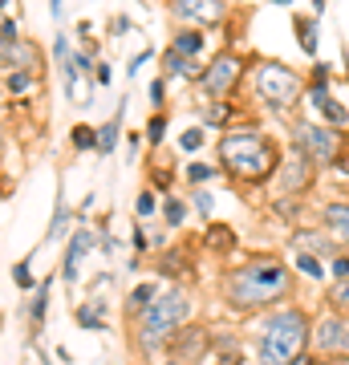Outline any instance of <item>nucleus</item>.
<instances>
[{
    "instance_id": "obj_18",
    "label": "nucleus",
    "mask_w": 349,
    "mask_h": 365,
    "mask_svg": "<svg viewBox=\"0 0 349 365\" xmlns=\"http://www.w3.org/2000/svg\"><path fill=\"white\" fill-rule=\"evenodd\" d=\"M293 33L300 37V49L309 53V57H317V49H321V33H317V16H305V13H297V16H293Z\"/></svg>"
},
{
    "instance_id": "obj_36",
    "label": "nucleus",
    "mask_w": 349,
    "mask_h": 365,
    "mask_svg": "<svg viewBox=\"0 0 349 365\" xmlns=\"http://www.w3.org/2000/svg\"><path fill=\"white\" fill-rule=\"evenodd\" d=\"M329 276H333V280H345L349 276V252H341V256L329 260Z\"/></svg>"
},
{
    "instance_id": "obj_27",
    "label": "nucleus",
    "mask_w": 349,
    "mask_h": 365,
    "mask_svg": "<svg viewBox=\"0 0 349 365\" xmlns=\"http://www.w3.org/2000/svg\"><path fill=\"white\" fill-rule=\"evenodd\" d=\"M183 175H187V179H191L195 187H203V182H211L216 175H220V170H216V167H207L203 158H195V163H187V170H183Z\"/></svg>"
},
{
    "instance_id": "obj_5",
    "label": "nucleus",
    "mask_w": 349,
    "mask_h": 365,
    "mask_svg": "<svg viewBox=\"0 0 349 365\" xmlns=\"http://www.w3.org/2000/svg\"><path fill=\"white\" fill-rule=\"evenodd\" d=\"M248 78H252V93H256V102L268 106L272 114L293 110V106L305 98V86H309L297 69L285 66V61H276V57H260L256 66L248 69Z\"/></svg>"
},
{
    "instance_id": "obj_25",
    "label": "nucleus",
    "mask_w": 349,
    "mask_h": 365,
    "mask_svg": "<svg viewBox=\"0 0 349 365\" xmlns=\"http://www.w3.org/2000/svg\"><path fill=\"white\" fill-rule=\"evenodd\" d=\"M232 118H236L232 102H211V106L203 110V118H199V126L207 130V126H223V122H232Z\"/></svg>"
},
{
    "instance_id": "obj_19",
    "label": "nucleus",
    "mask_w": 349,
    "mask_h": 365,
    "mask_svg": "<svg viewBox=\"0 0 349 365\" xmlns=\"http://www.w3.org/2000/svg\"><path fill=\"white\" fill-rule=\"evenodd\" d=\"M203 45H207L203 29H179V33H175V41H171V49L179 53V57H191V61H199Z\"/></svg>"
},
{
    "instance_id": "obj_45",
    "label": "nucleus",
    "mask_w": 349,
    "mask_h": 365,
    "mask_svg": "<svg viewBox=\"0 0 349 365\" xmlns=\"http://www.w3.org/2000/svg\"><path fill=\"white\" fill-rule=\"evenodd\" d=\"M163 365H179V361H175V357H167V361H163Z\"/></svg>"
},
{
    "instance_id": "obj_12",
    "label": "nucleus",
    "mask_w": 349,
    "mask_h": 365,
    "mask_svg": "<svg viewBox=\"0 0 349 365\" xmlns=\"http://www.w3.org/2000/svg\"><path fill=\"white\" fill-rule=\"evenodd\" d=\"M293 248L309 252V256H317V260H333V256H341V252H345L333 235L317 232V227H297V232H293Z\"/></svg>"
},
{
    "instance_id": "obj_31",
    "label": "nucleus",
    "mask_w": 349,
    "mask_h": 365,
    "mask_svg": "<svg viewBox=\"0 0 349 365\" xmlns=\"http://www.w3.org/2000/svg\"><path fill=\"white\" fill-rule=\"evenodd\" d=\"M191 207L199 211V220H211V207H216V195H211V191H195V195H191Z\"/></svg>"
},
{
    "instance_id": "obj_24",
    "label": "nucleus",
    "mask_w": 349,
    "mask_h": 365,
    "mask_svg": "<svg viewBox=\"0 0 349 365\" xmlns=\"http://www.w3.org/2000/svg\"><path fill=\"white\" fill-rule=\"evenodd\" d=\"M78 325L86 329V333H98V329H102V317H106V300H93V304H81L78 313Z\"/></svg>"
},
{
    "instance_id": "obj_10",
    "label": "nucleus",
    "mask_w": 349,
    "mask_h": 365,
    "mask_svg": "<svg viewBox=\"0 0 349 365\" xmlns=\"http://www.w3.org/2000/svg\"><path fill=\"white\" fill-rule=\"evenodd\" d=\"M305 102L321 114V122L329 130H345L349 126V110L333 98V90H321V86H305Z\"/></svg>"
},
{
    "instance_id": "obj_32",
    "label": "nucleus",
    "mask_w": 349,
    "mask_h": 365,
    "mask_svg": "<svg viewBox=\"0 0 349 365\" xmlns=\"http://www.w3.org/2000/svg\"><path fill=\"white\" fill-rule=\"evenodd\" d=\"M45 300H49V280H41L37 300H33V325H37V329H41V321H45Z\"/></svg>"
},
{
    "instance_id": "obj_4",
    "label": "nucleus",
    "mask_w": 349,
    "mask_h": 365,
    "mask_svg": "<svg viewBox=\"0 0 349 365\" xmlns=\"http://www.w3.org/2000/svg\"><path fill=\"white\" fill-rule=\"evenodd\" d=\"M187 321H191V297H187L183 288H167V292H158L155 304L138 317V345H143L146 353L163 349L171 337H179Z\"/></svg>"
},
{
    "instance_id": "obj_33",
    "label": "nucleus",
    "mask_w": 349,
    "mask_h": 365,
    "mask_svg": "<svg viewBox=\"0 0 349 365\" xmlns=\"http://www.w3.org/2000/svg\"><path fill=\"white\" fill-rule=\"evenodd\" d=\"M309 86H321V90H329V86H333V69L325 66V61H317V66H313V73H309Z\"/></svg>"
},
{
    "instance_id": "obj_22",
    "label": "nucleus",
    "mask_w": 349,
    "mask_h": 365,
    "mask_svg": "<svg viewBox=\"0 0 349 365\" xmlns=\"http://www.w3.org/2000/svg\"><path fill=\"white\" fill-rule=\"evenodd\" d=\"M293 272L309 276V280H325L329 268H325V260H317V256H309V252H297V256H293Z\"/></svg>"
},
{
    "instance_id": "obj_14",
    "label": "nucleus",
    "mask_w": 349,
    "mask_h": 365,
    "mask_svg": "<svg viewBox=\"0 0 349 365\" xmlns=\"http://www.w3.org/2000/svg\"><path fill=\"white\" fill-rule=\"evenodd\" d=\"M98 240H93V232H74V244H69V252H65V260H61V276L74 284L78 280V264H81V256L93 248Z\"/></svg>"
},
{
    "instance_id": "obj_30",
    "label": "nucleus",
    "mask_w": 349,
    "mask_h": 365,
    "mask_svg": "<svg viewBox=\"0 0 349 365\" xmlns=\"http://www.w3.org/2000/svg\"><path fill=\"white\" fill-rule=\"evenodd\" d=\"M146 138H151V143H163V138H167V114H151V122H146Z\"/></svg>"
},
{
    "instance_id": "obj_11",
    "label": "nucleus",
    "mask_w": 349,
    "mask_h": 365,
    "mask_svg": "<svg viewBox=\"0 0 349 365\" xmlns=\"http://www.w3.org/2000/svg\"><path fill=\"white\" fill-rule=\"evenodd\" d=\"M171 16H175V21H187V25H195V29H203V25L223 21V16H228V4H220V0H203V4H195V0H175V4H171Z\"/></svg>"
},
{
    "instance_id": "obj_34",
    "label": "nucleus",
    "mask_w": 349,
    "mask_h": 365,
    "mask_svg": "<svg viewBox=\"0 0 349 365\" xmlns=\"http://www.w3.org/2000/svg\"><path fill=\"white\" fill-rule=\"evenodd\" d=\"M65 220H69V207H65V203H57V215H53V227H49V235H45L49 244L65 235Z\"/></svg>"
},
{
    "instance_id": "obj_39",
    "label": "nucleus",
    "mask_w": 349,
    "mask_h": 365,
    "mask_svg": "<svg viewBox=\"0 0 349 365\" xmlns=\"http://www.w3.org/2000/svg\"><path fill=\"white\" fill-rule=\"evenodd\" d=\"M29 86H33V73H13V78H9V90H13V93L29 90Z\"/></svg>"
},
{
    "instance_id": "obj_28",
    "label": "nucleus",
    "mask_w": 349,
    "mask_h": 365,
    "mask_svg": "<svg viewBox=\"0 0 349 365\" xmlns=\"http://www.w3.org/2000/svg\"><path fill=\"white\" fill-rule=\"evenodd\" d=\"M74 146L78 150H98V130L93 126H74Z\"/></svg>"
},
{
    "instance_id": "obj_44",
    "label": "nucleus",
    "mask_w": 349,
    "mask_h": 365,
    "mask_svg": "<svg viewBox=\"0 0 349 365\" xmlns=\"http://www.w3.org/2000/svg\"><path fill=\"white\" fill-rule=\"evenodd\" d=\"M146 248V235H143V227H134V252H143Z\"/></svg>"
},
{
    "instance_id": "obj_9",
    "label": "nucleus",
    "mask_w": 349,
    "mask_h": 365,
    "mask_svg": "<svg viewBox=\"0 0 349 365\" xmlns=\"http://www.w3.org/2000/svg\"><path fill=\"white\" fill-rule=\"evenodd\" d=\"M317 179V167H313L309 158L293 150V158H280V170H276V187H280V199H293V195H305Z\"/></svg>"
},
{
    "instance_id": "obj_20",
    "label": "nucleus",
    "mask_w": 349,
    "mask_h": 365,
    "mask_svg": "<svg viewBox=\"0 0 349 365\" xmlns=\"http://www.w3.org/2000/svg\"><path fill=\"white\" fill-rule=\"evenodd\" d=\"M155 297H158V284H155V280H143V284H134V292L126 297V313H130V317H134V313L143 317L146 309L155 304Z\"/></svg>"
},
{
    "instance_id": "obj_42",
    "label": "nucleus",
    "mask_w": 349,
    "mask_h": 365,
    "mask_svg": "<svg viewBox=\"0 0 349 365\" xmlns=\"http://www.w3.org/2000/svg\"><path fill=\"white\" fill-rule=\"evenodd\" d=\"M171 182H175L171 170H155V191H167V195H171Z\"/></svg>"
},
{
    "instance_id": "obj_29",
    "label": "nucleus",
    "mask_w": 349,
    "mask_h": 365,
    "mask_svg": "<svg viewBox=\"0 0 349 365\" xmlns=\"http://www.w3.org/2000/svg\"><path fill=\"white\" fill-rule=\"evenodd\" d=\"M203 143H207V130H203V126H187V130L179 134V146H183V150H199Z\"/></svg>"
},
{
    "instance_id": "obj_8",
    "label": "nucleus",
    "mask_w": 349,
    "mask_h": 365,
    "mask_svg": "<svg viewBox=\"0 0 349 365\" xmlns=\"http://www.w3.org/2000/svg\"><path fill=\"white\" fill-rule=\"evenodd\" d=\"M345 341H349V321H345V317L329 313V309H325L321 317H313L309 353H317V357H337V361H341Z\"/></svg>"
},
{
    "instance_id": "obj_1",
    "label": "nucleus",
    "mask_w": 349,
    "mask_h": 365,
    "mask_svg": "<svg viewBox=\"0 0 349 365\" xmlns=\"http://www.w3.org/2000/svg\"><path fill=\"white\" fill-rule=\"evenodd\" d=\"M293 280L297 272L280 256H252L223 272V304L232 313H268L288 304Z\"/></svg>"
},
{
    "instance_id": "obj_26",
    "label": "nucleus",
    "mask_w": 349,
    "mask_h": 365,
    "mask_svg": "<svg viewBox=\"0 0 349 365\" xmlns=\"http://www.w3.org/2000/svg\"><path fill=\"white\" fill-rule=\"evenodd\" d=\"M163 220H167V227L175 232V227H183V220H187V203L183 199H175V195H167V203H163Z\"/></svg>"
},
{
    "instance_id": "obj_15",
    "label": "nucleus",
    "mask_w": 349,
    "mask_h": 365,
    "mask_svg": "<svg viewBox=\"0 0 349 365\" xmlns=\"http://www.w3.org/2000/svg\"><path fill=\"white\" fill-rule=\"evenodd\" d=\"M236 244H240V235H236L232 223H207V232H203V248H207V252H216V256H228Z\"/></svg>"
},
{
    "instance_id": "obj_43",
    "label": "nucleus",
    "mask_w": 349,
    "mask_h": 365,
    "mask_svg": "<svg viewBox=\"0 0 349 365\" xmlns=\"http://www.w3.org/2000/svg\"><path fill=\"white\" fill-rule=\"evenodd\" d=\"M300 365H341L337 357H317V353H305L300 357Z\"/></svg>"
},
{
    "instance_id": "obj_7",
    "label": "nucleus",
    "mask_w": 349,
    "mask_h": 365,
    "mask_svg": "<svg viewBox=\"0 0 349 365\" xmlns=\"http://www.w3.org/2000/svg\"><path fill=\"white\" fill-rule=\"evenodd\" d=\"M244 73H248V61H244V57H240L236 49H223V53H216V57L207 61L199 86H203L207 98H232V93L240 90Z\"/></svg>"
},
{
    "instance_id": "obj_21",
    "label": "nucleus",
    "mask_w": 349,
    "mask_h": 365,
    "mask_svg": "<svg viewBox=\"0 0 349 365\" xmlns=\"http://www.w3.org/2000/svg\"><path fill=\"white\" fill-rule=\"evenodd\" d=\"M325 309H329V313H337V317H345V321H349V276H345V280H333V284H329Z\"/></svg>"
},
{
    "instance_id": "obj_37",
    "label": "nucleus",
    "mask_w": 349,
    "mask_h": 365,
    "mask_svg": "<svg viewBox=\"0 0 349 365\" xmlns=\"http://www.w3.org/2000/svg\"><path fill=\"white\" fill-rule=\"evenodd\" d=\"M163 90H167V78L151 81V106H155V114H163Z\"/></svg>"
},
{
    "instance_id": "obj_6",
    "label": "nucleus",
    "mask_w": 349,
    "mask_h": 365,
    "mask_svg": "<svg viewBox=\"0 0 349 365\" xmlns=\"http://www.w3.org/2000/svg\"><path fill=\"white\" fill-rule=\"evenodd\" d=\"M293 150L309 158L313 167H337V170H349L345 163V143H341V130H329L325 122H297L293 126Z\"/></svg>"
},
{
    "instance_id": "obj_17",
    "label": "nucleus",
    "mask_w": 349,
    "mask_h": 365,
    "mask_svg": "<svg viewBox=\"0 0 349 365\" xmlns=\"http://www.w3.org/2000/svg\"><path fill=\"white\" fill-rule=\"evenodd\" d=\"M163 78H191V81H199L203 78V69H199V61L179 57L175 49H167V57H163Z\"/></svg>"
},
{
    "instance_id": "obj_40",
    "label": "nucleus",
    "mask_w": 349,
    "mask_h": 365,
    "mask_svg": "<svg viewBox=\"0 0 349 365\" xmlns=\"http://www.w3.org/2000/svg\"><path fill=\"white\" fill-rule=\"evenodd\" d=\"M110 78H114V73H110V66H106V61H98V66H93V81H98V86H110Z\"/></svg>"
},
{
    "instance_id": "obj_35",
    "label": "nucleus",
    "mask_w": 349,
    "mask_h": 365,
    "mask_svg": "<svg viewBox=\"0 0 349 365\" xmlns=\"http://www.w3.org/2000/svg\"><path fill=\"white\" fill-rule=\"evenodd\" d=\"M134 211H138V215H155V211H158V195H155V187L138 195V203H134Z\"/></svg>"
},
{
    "instance_id": "obj_41",
    "label": "nucleus",
    "mask_w": 349,
    "mask_h": 365,
    "mask_svg": "<svg viewBox=\"0 0 349 365\" xmlns=\"http://www.w3.org/2000/svg\"><path fill=\"white\" fill-rule=\"evenodd\" d=\"M13 280H16L21 288H29V284H33V272H29V264H16V268H13Z\"/></svg>"
},
{
    "instance_id": "obj_16",
    "label": "nucleus",
    "mask_w": 349,
    "mask_h": 365,
    "mask_svg": "<svg viewBox=\"0 0 349 365\" xmlns=\"http://www.w3.org/2000/svg\"><path fill=\"white\" fill-rule=\"evenodd\" d=\"M179 353H175V361H199V357H207V333L203 329H183L179 333Z\"/></svg>"
},
{
    "instance_id": "obj_38",
    "label": "nucleus",
    "mask_w": 349,
    "mask_h": 365,
    "mask_svg": "<svg viewBox=\"0 0 349 365\" xmlns=\"http://www.w3.org/2000/svg\"><path fill=\"white\" fill-rule=\"evenodd\" d=\"M151 57H155V49H143V53H134V57H130V66H126V73L134 78V73H138V66H146Z\"/></svg>"
},
{
    "instance_id": "obj_13",
    "label": "nucleus",
    "mask_w": 349,
    "mask_h": 365,
    "mask_svg": "<svg viewBox=\"0 0 349 365\" xmlns=\"http://www.w3.org/2000/svg\"><path fill=\"white\" fill-rule=\"evenodd\" d=\"M321 223L329 227L341 248H349V199H333V203H325L321 207Z\"/></svg>"
},
{
    "instance_id": "obj_23",
    "label": "nucleus",
    "mask_w": 349,
    "mask_h": 365,
    "mask_svg": "<svg viewBox=\"0 0 349 365\" xmlns=\"http://www.w3.org/2000/svg\"><path fill=\"white\" fill-rule=\"evenodd\" d=\"M118 130H122V110H118V114L106 122V126H98V155H114Z\"/></svg>"
},
{
    "instance_id": "obj_46",
    "label": "nucleus",
    "mask_w": 349,
    "mask_h": 365,
    "mask_svg": "<svg viewBox=\"0 0 349 365\" xmlns=\"http://www.w3.org/2000/svg\"><path fill=\"white\" fill-rule=\"evenodd\" d=\"M0 155H4V138H0Z\"/></svg>"
},
{
    "instance_id": "obj_2",
    "label": "nucleus",
    "mask_w": 349,
    "mask_h": 365,
    "mask_svg": "<svg viewBox=\"0 0 349 365\" xmlns=\"http://www.w3.org/2000/svg\"><path fill=\"white\" fill-rule=\"evenodd\" d=\"M216 150H220L223 175L248 182V187L276 179V170H280V146L256 126H228L223 138L216 143Z\"/></svg>"
},
{
    "instance_id": "obj_3",
    "label": "nucleus",
    "mask_w": 349,
    "mask_h": 365,
    "mask_svg": "<svg viewBox=\"0 0 349 365\" xmlns=\"http://www.w3.org/2000/svg\"><path fill=\"white\" fill-rule=\"evenodd\" d=\"M313 317L300 304H280L256 321V365H300L309 353Z\"/></svg>"
}]
</instances>
